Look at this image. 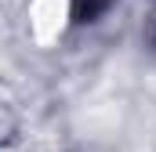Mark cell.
<instances>
[{
  "label": "cell",
  "instance_id": "6da1fadb",
  "mask_svg": "<svg viewBox=\"0 0 156 152\" xmlns=\"http://www.w3.org/2000/svg\"><path fill=\"white\" fill-rule=\"evenodd\" d=\"M113 0H73V15L76 22H94V15H102Z\"/></svg>",
  "mask_w": 156,
  "mask_h": 152
}]
</instances>
